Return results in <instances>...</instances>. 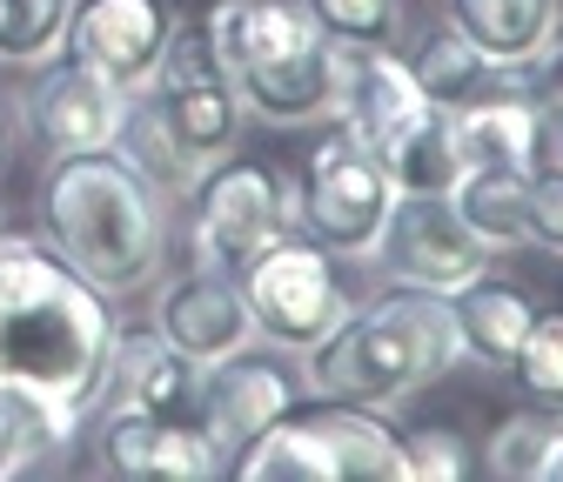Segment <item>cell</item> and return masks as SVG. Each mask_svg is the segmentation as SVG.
<instances>
[{"instance_id": "cell-14", "label": "cell", "mask_w": 563, "mask_h": 482, "mask_svg": "<svg viewBox=\"0 0 563 482\" xmlns=\"http://www.w3.org/2000/svg\"><path fill=\"white\" fill-rule=\"evenodd\" d=\"M168 349H181L195 369L222 362L235 349H249L255 341V315L242 302V282L222 268H175L168 282L155 289V322H148Z\"/></svg>"}, {"instance_id": "cell-12", "label": "cell", "mask_w": 563, "mask_h": 482, "mask_svg": "<svg viewBox=\"0 0 563 482\" xmlns=\"http://www.w3.org/2000/svg\"><path fill=\"white\" fill-rule=\"evenodd\" d=\"M95 462L121 482H208L229 469V456L201 436V423H168L128 402L95 408Z\"/></svg>"}, {"instance_id": "cell-29", "label": "cell", "mask_w": 563, "mask_h": 482, "mask_svg": "<svg viewBox=\"0 0 563 482\" xmlns=\"http://www.w3.org/2000/svg\"><path fill=\"white\" fill-rule=\"evenodd\" d=\"M302 8L329 41H356V47H402L409 27V0H302Z\"/></svg>"}, {"instance_id": "cell-9", "label": "cell", "mask_w": 563, "mask_h": 482, "mask_svg": "<svg viewBox=\"0 0 563 482\" xmlns=\"http://www.w3.org/2000/svg\"><path fill=\"white\" fill-rule=\"evenodd\" d=\"M121 81H108L101 67H81L67 54L34 60L27 88L14 94V121H21V142L47 161V155H75V148H114L121 114H128Z\"/></svg>"}, {"instance_id": "cell-21", "label": "cell", "mask_w": 563, "mask_h": 482, "mask_svg": "<svg viewBox=\"0 0 563 482\" xmlns=\"http://www.w3.org/2000/svg\"><path fill=\"white\" fill-rule=\"evenodd\" d=\"M450 209L489 255L530 248V168H463L450 181Z\"/></svg>"}, {"instance_id": "cell-11", "label": "cell", "mask_w": 563, "mask_h": 482, "mask_svg": "<svg viewBox=\"0 0 563 482\" xmlns=\"http://www.w3.org/2000/svg\"><path fill=\"white\" fill-rule=\"evenodd\" d=\"M369 261L389 274V282H416V289L450 295V289L470 282L476 268H489V248L463 228V215L450 209V194H396Z\"/></svg>"}, {"instance_id": "cell-23", "label": "cell", "mask_w": 563, "mask_h": 482, "mask_svg": "<svg viewBox=\"0 0 563 482\" xmlns=\"http://www.w3.org/2000/svg\"><path fill=\"white\" fill-rule=\"evenodd\" d=\"M409 60V75L416 88L430 94L437 108H463V101H483V94H497V60H489L456 21H430L416 34V47L402 54Z\"/></svg>"}, {"instance_id": "cell-34", "label": "cell", "mask_w": 563, "mask_h": 482, "mask_svg": "<svg viewBox=\"0 0 563 482\" xmlns=\"http://www.w3.org/2000/svg\"><path fill=\"white\" fill-rule=\"evenodd\" d=\"M550 416H556V429H563V408H550Z\"/></svg>"}, {"instance_id": "cell-5", "label": "cell", "mask_w": 563, "mask_h": 482, "mask_svg": "<svg viewBox=\"0 0 563 482\" xmlns=\"http://www.w3.org/2000/svg\"><path fill=\"white\" fill-rule=\"evenodd\" d=\"M289 201H296L302 235H316L342 261H369L376 235L389 222L396 181L383 175V161L369 155L363 134L342 114H329V121H316V134L302 142V155L289 168Z\"/></svg>"}, {"instance_id": "cell-2", "label": "cell", "mask_w": 563, "mask_h": 482, "mask_svg": "<svg viewBox=\"0 0 563 482\" xmlns=\"http://www.w3.org/2000/svg\"><path fill=\"white\" fill-rule=\"evenodd\" d=\"M34 235L81 268L95 289L141 295L162 282L168 242H175V201L134 175L121 148H75V155H47L34 181Z\"/></svg>"}, {"instance_id": "cell-25", "label": "cell", "mask_w": 563, "mask_h": 482, "mask_svg": "<svg viewBox=\"0 0 563 482\" xmlns=\"http://www.w3.org/2000/svg\"><path fill=\"white\" fill-rule=\"evenodd\" d=\"M114 148L134 161V175H148L168 201H181V194L195 188V175H201V155L181 148V134L168 127V114H162V101H155L148 88H134V94H128V114H121Z\"/></svg>"}, {"instance_id": "cell-20", "label": "cell", "mask_w": 563, "mask_h": 482, "mask_svg": "<svg viewBox=\"0 0 563 482\" xmlns=\"http://www.w3.org/2000/svg\"><path fill=\"white\" fill-rule=\"evenodd\" d=\"M201 27H208V41H216V54H222L229 75L262 67L275 54H296L302 41L322 34L302 0H216V8L201 14Z\"/></svg>"}, {"instance_id": "cell-3", "label": "cell", "mask_w": 563, "mask_h": 482, "mask_svg": "<svg viewBox=\"0 0 563 482\" xmlns=\"http://www.w3.org/2000/svg\"><path fill=\"white\" fill-rule=\"evenodd\" d=\"M463 369V335L456 309L437 289L389 282L383 295L356 302L316 349H302V382L335 402H369V408H402L430 382Z\"/></svg>"}, {"instance_id": "cell-28", "label": "cell", "mask_w": 563, "mask_h": 482, "mask_svg": "<svg viewBox=\"0 0 563 482\" xmlns=\"http://www.w3.org/2000/svg\"><path fill=\"white\" fill-rule=\"evenodd\" d=\"M510 375L517 389L537 402V408H563V309H537L517 356H510Z\"/></svg>"}, {"instance_id": "cell-6", "label": "cell", "mask_w": 563, "mask_h": 482, "mask_svg": "<svg viewBox=\"0 0 563 482\" xmlns=\"http://www.w3.org/2000/svg\"><path fill=\"white\" fill-rule=\"evenodd\" d=\"M175 209H188V261L195 268H222V274H242L249 255H262L275 235L296 228L289 168L249 161V155L201 161L195 188L175 201Z\"/></svg>"}, {"instance_id": "cell-13", "label": "cell", "mask_w": 563, "mask_h": 482, "mask_svg": "<svg viewBox=\"0 0 563 482\" xmlns=\"http://www.w3.org/2000/svg\"><path fill=\"white\" fill-rule=\"evenodd\" d=\"M175 21H181L175 0H75V8H67L60 54L81 60V67H101L121 88H148Z\"/></svg>"}, {"instance_id": "cell-30", "label": "cell", "mask_w": 563, "mask_h": 482, "mask_svg": "<svg viewBox=\"0 0 563 482\" xmlns=\"http://www.w3.org/2000/svg\"><path fill=\"white\" fill-rule=\"evenodd\" d=\"M67 8H75V0H0V60L34 67V60L60 54Z\"/></svg>"}, {"instance_id": "cell-35", "label": "cell", "mask_w": 563, "mask_h": 482, "mask_svg": "<svg viewBox=\"0 0 563 482\" xmlns=\"http://www.w3.org/2000/svg\"><path fill=\"white\" fill-rule=\"evenodd\" d=\"M556 47H563V27H556Z\"/></svg>"}, {"instance_id": "cell-8", "label": "cell", "mask_w": 563, "mask_h": 482, "mask_svg": "<svg viewBox=\"0 0 563 482\" xmlns=\"http://www.w3.org/2000/svg\"><path fill=\"white\" fill-rule=\"evenodd\" d=\"M148 94L162 101L168 127L181 134V148L216 161V155H235L242 148V127H249V108H242V88L222 67L216 41H208L201 21H175L155 75H148Z\"/></svg>"}, {"instance_id": "cell-10", "label": "cell", "mask_w": 563, "mask_h": 482, "mask_svg": "<svg viewBox=\"0 0 563 482\" xmlns=\"http://www.w3.org/2000/svg\"><path fill=\"white\" fill-rule=\"evenodd\" d=\"M302 389H309L302 382V356L268 349V341H249V349H235V356L201 369L195 423H201V436L216 442L222 456H235V449H249L282 416V408H296Z\"/></svg>"}, {"instance_id": "cell-17", "label": "cell", "mask_w": 563, "mask_h": 482, "mask_svg": "<svg viewBox=\"0 0 563 482\" xmlns=\"http://www.w3.org/2000/svg\"><path fill=\"white\" fill-rule=\"evenodd\" d=\"M195 395H201V369L181 349H168L155 328L114 335L101 402H128V408H148V416H168V423H195Z\"/></svg>"}, {"instance_id": "cell-7", "label": "cell", "mask_w": 563, "mask_h": 482, "mask_svg": "<svg viewBox=\"0 0 563 482\" xmlns=\"http://www.w3.org/2000/svg\"><path fill=\"white\" fill-rule=\"evenodd\" d=\"M235 282H242V302L255 315V341L289 349V356L316 349V341L356 309L349 274H342V255H329L302 228L275 235L262 255H249V268L235 274Z\"/></svg>"}, {"instance_id": "cell-26", "label": "cell", "mask_w": 563, "mask_h": 482, "mask_svg": "<svg viewBox=\"0 0 563 482\" xmlns=\"http://www.w3.org/2000/svg\"><path fill=\"white\" fill-rule=\"evenodd\" d=\"M476 469H489L497 482H563V429L550 408H510V416L489 429Z\"/></svg>"}, {"instance_id": "cell-16", "label": "cell", "mask_w": 563, "mask_h": 482, "mask_svg": "<svg viewBox=\"0 0 563 482\" xmlns=\"http://www.w3.org/2000/svg\"><path fill=\"white\" fill-rule=\"evenodd\" d=\"M437 101L416 88L402 47H356L342 41V88H335V114L363 134L369 148H383L389 134H402L409 121H422Z\"/></svg>"}, {"instance_id": "cell-15", "label": "cell", "mask_w": 563, "mask_h": 482, "mask_svg": "<svg viewBox=\"0 0 563 482\" xmlns=\"http://www.w3.org/2000/svg\"><path fill=\"white\" fill-rule=\"evenodd\" d=\"M242 108L268 127H316L335 114V88H342V41L316 34L296 54H275L262 67H242L235 75Z\"/></svg>"}, {"instance_id": "cell-31", "label": "cell", "mask_w": 563, "mask_h": 482, "mask_svg": "<svg viewBox=\"0 0 563 482\" xmlns=\"http://www.w3.org/2000/svg\"><path fill=\"white\" fill-rule=\"evenodd\" d=\"M470 469H476V449L463 442V429L430 423V429L402 436V475L409 482H463Z\"/></svg>"}, {"instance_id": "cell-1", "label": "cell", "mask_w": 563, "mask_h": 482, "mask_svg": "<svg viewBox=\"0 0 563 482\" xmlns=\"http://www.w3.org/2000/svg\"><path fill=\"white\" fill-rule=\"evenodd\" d=\"M121 335V302L67 268L41 235L0 228V382L41 389L95 416L108 395V356Z\"/></svg>"}, {"instance_id": "cell-22", "label": "cell", "mask_w": 563, "mask_h": 482, "mask_svg": "<svg viewBox=\"0 0 563 482\" xmlns=\"http://www.w3.org/2000/svg\"><path fill=\"white\" fill-rule=\"evenodd\" d=\"M81 423H88L81 408H67L41 389H21V382H0V482L54 462L81 436Z\"/></svg>"}, {"instance_id": "cell-24", "label": "cell", "mask_w": 563, "mask_h": 482, "mask_svg": "<svg viewBox=\"0 0 563 482\" xmlns=\"http://www.w3.org/2000/svg\"><path fill=\"white\" fill-rule=\"evenodd\" d=\"M443 21H456L489 60H530L556 41L563 0H443Z\"/></svg>"}, {"instance_id": "cell-32", "label": "cell", "mask_w": 563, "mask_h": 482, "mask_svg": "<svg viewBox=\"0 0 563 482\" xmlns=\"http://www.w3.org/2000/svg\"><path fill=\"white\" fill-rule=\"evenodd\" d=\"M530 248L563 261V168H530Z\"/></svg>"}, {"instance_id": "cell-4", "label": "cell", "mask_w": 563, "mask_h": 482, "mask_svg": "<svg viewBox=\"0 0 563 482\" xmlns=\"http://www.w3.org/2000/svg\"><path fill=\"white\" fill-rule=\"evenodd\" d=\"M242 482H409L402 475V429L389 408L369 402H296L229 456Z\"/></svg>"}, {"instance_id": "cell-33", "label": "cell", "mask_w": 563, "mask_h": 482, "mask_svg": "<svg viewBox=\"0 0 563 482\" xmlns=\"http://www.w3.org/2000/svg\"><path fill=\"white\" fill-rule=\"evenodd\" d=\"M14 155H21V121H14V94L0 88V175L14 168Z\"/></svg>"}, {"instance_id": "cell-27", "label": "cell", "mask_w": 563, "mask_h": 482, "mask_svg": "<svg viewBox=\"0 0 563 482\" xmlns=\"http://www.w3.org/2000/svg\"><path fill=\"white\" fill-rule=\"evenodd\" d=\"M369 155L383 161L396 194H450V181L463 175L456 148H450V108H430L422 121H409L402 134H389V142L369 148Z\"/></svg>"}, {"instance_id": "cell-18", "label": "cell", "mask_w": 563, "mask_h": 482, "mask_svg": "<svg viewBox=\"0 0 563 482\" xmlns=\"http://www.w3.org/2000/svg\"><path fill=\"white\" fill-rule=\"evenodd\" d=\"M456 168H543V101L530 94H483L450 108Z\"/></svg>"}, {"instance_id": "cell-19", "label": "cell", "mask_w": 563, "mask_h": 482, "mask_svg": "<svg viewBox=\"0 0 563 482\" xmlns=\"http://www.w3.org/2000/svg\"><path fill=\"white\" fill-rule=\"evenodd\" d=\"M450 309H456V335H463V362L510 369L517 341L537 315V295L523 282H510V274H497V268H476L463 289H450Z\"/></svg>"}]
</instances>
